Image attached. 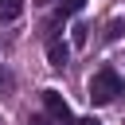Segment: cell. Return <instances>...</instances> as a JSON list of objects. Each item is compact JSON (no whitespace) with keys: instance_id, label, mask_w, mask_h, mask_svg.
Returning <instances> with one entry per match:
<instances>
[{"instance_id":"3","label":"cell","mask_w":125,"mask_h":125,"mask_svg":"<svg viewBox=\"0 0 125 125\" xmlns=\"http://www.w3.org/2000/svg\"><path fill=\"white\" fill-rule=\"evenodd\" d=\"M47 59H51V66H55V70H62V66H66V59H70L66 43H62V39H47Z\"/></svg>"},{"instance_id":"5","label":"cell","mask_w":125,"mask_h":125,"mask_svg":"<svg viewBox=\"0 0 125 125\" xmlns=\"http://www.w3.org/2000/svg\"><path fill=\"white\" fill-rule=\"evenodd\" d=\"M82 8H86V0H62V4H59L62 16H74V12H82Z\"/></svg>"},{"instance_id":"1","label":"cell","mask_w":125,"mask_h":125,"mask_svg":"<svg viewBox=\"0 0 125 125\" xmlns=\"http://www.w3.org/2000/svg\"><path fill=\"white\" fill-rule=\"evenodd\" d=\"M121 86H125L121 74H117L113 66H102V70L90 78V102H94V105H109V102L121 94Z\"/></svg>"},{"instance_id":"2","label":"cell","mask_w":125,"mask_h":125,"mask_svg":"<svg viewBox=\"0 0 125 125\" xmlns=\"http://www.w3.org/2000/svg\"><path fill=\"white\" fill-rule=\"evenodd\" d=\"M43 109H47V117H55L59 125H74V113H70V105H66V98H62L59 90H43Z\"/></svg>"},{"instance_id":"6","label":"cell","mask_w":125,"mask_h":125,"mask_svg":"<svg viewBox=\"0 0 125 125\" xmlns=\"http://www.w3.org/2000/svg\"><path fill=\"white\" fill-rule=\"evenodd\" d=\"M74 125H102V121H98V117H78Z\"/></svg>"},{"instance_id":"4","label":"cell","mask_w":125,"mask_h":125,"mask_svg":"<svg viewBox=\"0 0 125 125\" xmlns=\"http://www.w3.org/2000/svg\"><path fill=\"white\" fill-rule=\"evenodd\" d=\"M23 12V0H0V20H16Z\"/></svg>"},{"instance_id":"7","label":"cell","mask_w":125,"mask_h":125,"mask_svg":"<svg viewBox=\"0 0 125 125\" xmlns=\"http://www.w3.org/2000/svg\"><path fill=\"white\" fill-rule=\"evenodd\" d=\"M31 125H47V117H31Z\"/></svg>"}]
</instances>
